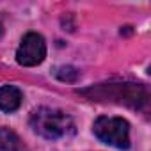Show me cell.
Listing matches in <instances>:
<instances>
[{
    "instance_id": "obj_3",
    "label": "cell",
    "mask_w": 151,
    "mask_h": 151,
    "mask_svg": "<svg viewBox=\"0 0 151 151\" xmlns=\"http://www.w3.org/2000/svg\"><path fill=\"white\" fill-rule=\"evenodd\" d=\"M93 132L101 142H105L109 146H114L117 149L130 147V126L123 117L101 116L96 119Z\"/></svg>"
},
{
    "instance_id": "obj_2",
    "label": "cell",
    "mask_w": 151,
    "mask_h": 151,
    "mask_svg": "<svg viewBox=\"0 0 151 151\" xmlns=\"http://www.w3.org/2000/svg\"><path fill=\"white\" fill-rule=\"evenodd\" d=\"M30 126L36 133L48 140H57L62 137H69L75 133V123L73 119L55 109H37L30 116Z\"/></svg>"
},
{
    "instance_id": "obj_5",
    "label": "cell",
    "mask_w": 151,
    "mask_h": 151,
    "mask_svg": "<svg viewBox=\"0 0 151 151\" xmlns=\"http://www.w3.org/2000/svg\"><path fill=\"white\" fill-rule=\"evenodd\" d=\"M22 91L14 86H4L0 87V109L4 112H14L22 105Z\"/></svg>"
},
{
    "instance_id": "obj_1",
    "label": "cell",
    "mask_w": 151,
    "mask_h": 151,
    "mask_svg": "<svg viewBox=\"0 0 151 151\" xmlns=\"http://www.w3.org/2000/svg\"><path fill=\"white\" fill-rule=\"evenodd\" d=\"M78 94L94 101H112L126 105L135 110L144 109L149 100L146 87L137 84H101V86H93L89 89H82L78 91Z\"/></svg>"
},
{
    "instance_id": "obj_7",
    "label": "cell",
    "mask_w": 151,
    "mask_h": 151,
    "mask_svg": "<svg viewBox=\"0 0 151 151\" xmlns=\"http://www.w3.org/2000/svg\"><path fill=\"white\" fill-rule=\"evenodd\" d=\"M78 77H80L78 69H77V68H73V66H60V68L57 69V78L62 80V82H69V84H73V82H77V80H78Z\"/></svg>"
},
{
    "instance_id": "obj_4",
    "label": "cell",
    "mask_w": 151,
    "mask_h": 151,
    "mask_svg": "<svg viewBox=\"0 0 151 151\" xmlns=\"http://www.w3.org/2000/svg\"><path fill=\"white\" fill-rule=\"evenodd\" d=\"M45 57H46V45L43 36L29 32L22 39V45L16 52V60L22 66H37L45 60Z\"/></svg>"
},
{
    "instance_id": "obj_6",
    "label": "cell",
    "mask_w": 151,
    "mask_h": 151,
    "mask_svg": "<svg viewBox=\"0 0 151 151\" xmlns=\"http://www.w3.org/2000/svg\"><path fill=\"white\" fill-rule=\"evenodd\" d=\"M0 151H27L22 139L9 128H0Z\"/></svg>"
}]
</instances>
